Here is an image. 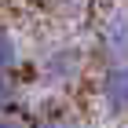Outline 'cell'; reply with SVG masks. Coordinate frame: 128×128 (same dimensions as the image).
Listing matches in <instances>:
<instances>
[{"instance_id": "cell-7", "label": "cell", "mask_w": 128, "mask_h": 128, "mask_svg": "<svg viewBox=\"0 0 128 128\" xmlns=\"http://www.w3.org/2000/svg\"><path fill=\"white\" fill-rule=\"evenodd\" d=\"M40 8H48L51 15H77L84 8V0H37Z\"/></svg>"}, {"instance_id": "cell-5", "label": "cell", "mask_w": 128, "mask_h": 128, "mask_svg": "<svg viewBox=\"0 0 128 128\" xmlns=\"http://www.w3.org/2000/svg\"><path fill=\"white\" fill-rule=\"evenodd\" d=\"M0 70H18V44L4 22H0Z\"/></svg>"}, {"instance_id": "cell-1", "label": "cell", "mask_w": 128, "mask_h": 128, "mask_svg": "<svg viewBox=\"0 0 128 128\" xmlns=\"http://www.w3.org/2000/svg\"><path fill=\"white\" fill-rule=\"evenodd\" d=\"M84 73V51L77 44H51L37 59V80L48 88H70Z\"/></svg>"}, {"instance_id": "cell-2", "label": "cell", "mask_w": 128, "mask_h": 128, "mask_svg": "<svg viewBox=\"0 0 128 128\" xmlns=\"http://www.w3.org/2000/svg\"><path fill=\"white\" fill-rule=\"evenodd\" d=\"M95 55L102 66L128 62V11H110L95 26Z\"/></svg>"}, {"instance_id": "cell-4", "label": "cell", "mask_w": 128, "mask_h": 128, "mask_svg": "<svg viewBox=\"0 0 128 128\" xmlns=\"http://www.w3.org/2000/svg\"><path fill=\"white\" fill-rule=\"evenodd\" d=\"M22 102V80L15 70H0V114H18Z\"/></svg>"}, {"instance_id": "cell-3", "label": "cell", "mask_w": 128, "mask_h": 128, "mask_svg": "<svg viewBox=\"0 0 128 128\" xmlns=\"http://www.w3.org/2000/svg\"><path fill=\"white\" fill-rule=\"evenodd\" d=\"M99 102L114 117H128V62L102 66L99 77Z\"/></svg>"}, {"instance_id": "cell-6", "label": "cell", "mask_w": 128, "mask_h": 128, "mask_svg": "<svg viewBox=\"0 0 128 128\" xmlns=\"http://www.w3.org/2000/svg\"><path fill=\"white\" fill-rule=\"evenodd\" d=\"M30 128H80V124L62 110H44L37 121H30Z\"/></svg>"}, {"instance_id": "cell-8", "label": "cell", "mask_w": 128, "mask_h": 128, "mask_svg": "<svg viewBox=\"0 0 128 128\" xmlns=\"http://www.w3.org/2000/svg\"><path fill=\"white\" fill-rule=\"evenodd\" d=\"M0 128H30V121L18 114H0Z\"/></svg>"}]
</instances>
